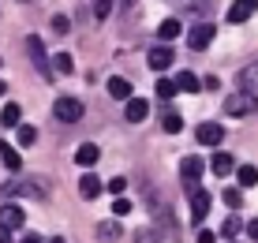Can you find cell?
Returning <instances> with one entry per match:
<instances>
[{
    "label": "cell",
    "instance_id": "obj_22",
    "mask_svg": "<svg viewBox=\"0 0 258 243\" xmlns=\"http://www.w3.org/2000/svg\"><path fill=\"white\" fill-rule=\"evenodd\" d=\"M52 68H56L60 75H71V71H75V60H71V52H56V56H52Z\"/></svg>",
    "mask_w": 258,
    "mask_h": 243
},
{
    "label": "cell",
    "instance_id": "obj_33",
    "mask_svg": "<svg viewBox=\"0 0 258 243\" xmlns=\"http://www.w3.org/2000/svg\"><path fill=\"white\" fill-rule=\"evenodd\" d=\"M127 210H131V202H127V199H116V202H112V213H116V217H123Z\"/></svg>",
    "mask_w": 258,
    "mask_h": 243
},
{
    "label": "cell",
    "instance_id": "obj_11",
    "mask_svg": "<svg viewBox=\"0 0 258 243\" xmlns=\"http://www.w3.org/2000/svg\"><path fill=\"white\" fill-rule=\"evenodd\" d=\"M146 64L154 68V71H165V68H172V49H168V45H157V49H150Z\"/></svg>",
    "mask_w": 258,
    "mask_h": 243
},
{
    "label": "cell",
    "instance_id": "obj_24",
    "mask_svg": "<svg viewBox=\"0 0 258 243\" xmlns=\"http://www.w3.org/2000/svg\"><path fill=\"white\" fill-rule=\"evenodd\" d=\"M161 128H165L168 135H180V128H183V116H180V112H165Z\"/></svg>",
    "mask_w": 258,
    "mask_h": 243
},
{
    "label": "cell",
    "instance_id": "obj_21",
    "mask_svg": "<svg viewBox=\"0 0 258 243\" xmlns=\"http://www.w3.org/2000/svg\"><path fill=\"white\" fill-rule=\"evenodd\" d=\"M236 176H239V187H254L258 184V168L254 165H239Z\"/></svg>",
    "mask_w": 258,
    "mask_h": 243
},
{
    "label": "cell",
    "instance_id": "obj_15",
    "mask_svg": "<svg viewBox=\"0 0 258 243\" xmlns=\"http://www.w3.org/2000/svg\"><path fill=\"white\" fill-rule=\"evenodd\" d=\"M0 161H4V165L12 168V172H19V168H23V157H19V150H15V146H8V142H0Z\"/></svg>",
    "mask_w": 258,
    "mask_h": 243
},
{
    "label": "cell",
    "instance_id": "obj_16",
    "mask_svg": "<svg viewBox=\"0 0 258 243\" xmlns=\"http://www.w3.org/2000/svg\"><path fill=\"white\" fill-rule=\"evenodd\" d=\"M79 195H83L86 202H90V199H97V195H101V184H97V176H90V172H86L83 179H79Z\"/></svg>",
    "mask_w": 258,
    "mask_h": 243
},
{
    "label": "cell",
    "instance_id": "obj_4",
    "mask_svg": "<svg viewBox=\"0 0 258 243\" xmlns=\"http://www.w3.org/2000/svg\"><path fill=\"white\" fill-rule=\"evenodd\" d=\"M23 221H26L23 206H15V202H4V206H0V228L15 232V228H23Z\"/></svg>",
    "mask_w": 258,
    "mask_h": 243
},
{
    "label": "cell",
    "instance_id": "obj_34",
    "mask_svg": "<svg viewBox=\"0 0 258 243\" xmlns=\"http://www.w3.org/2000/svg\"><path fill=\"white\" fill-rule=\"evenodd\" d=\"M195 243H213V232L210 228H199V239H195Z\"/></svg>",
    "mask_w": 258,
    "mask_h": 243
},
{
    "label": "cell",
    "instance_id": "obj_13",
    "mask_svg": "<svg viewBox=\"0 0 258 243\" xmlns=\"http://www.w3.org/2000/svg\"><path fill=\"white\" fill-rule=\"evenodd\" d=\"M210 168H213V176H228V172L236 168V157H232V154H213Z\"/></svg>",
    "mask_w": 258,
    "mask_h": 243
},
{
    "label": "cell",
    "instance_id": "obj_7",
    "mask_svg": "<svg viewBox=\"0 0 258 243\" xmlns=\"http://www.w3.org/2000/svg\"><path fill=\"white\" fill-rule=\"evenodd\" d=\"M210 41H213V23H199V26H191V34H187V45H191L195 52L210 49Z\"/></svg>",
    "mask_w": 258,
    "mask_h": 243
},
{
    "label": "cell",
    "instance_id": "obj_29",
    "mask_svg": "<svg viewBox=\"0 0 258 243\" xmlns=\"http://www.w3.org/2000/svg\"><path fill=\"white\" fill-rule=\"evenodd\" d=\"M112 8H116L112 0H97V4H94V15H97V19H109V12H112Z\"/></svg>",
    "mask_w": 258,
    "mask_h": 243
},
{
    "label": "cell",
    "instance_id": "obj_20",
    "mask_svg": "<svg viewBox=\"0 0 258 243\" xmlns=\"http://www.w3.org/2000/svg\"><path fill=\"white\" fill-rule=\"evenodd\" d=\"M239 83H243V90H258V60H251V64L243 68V75H239Z\"/></svg>",
    "mask_w": 258,
    "mask_h": 243
},
{
    "label": "cell",
    "instance_id": "obj_8",
    "mask_svg": "<svg viewBox=\"0 0 258 243\" xmlns=\"http://www.w3.org/2000/svg\"><path fill=\"white\" fill-rule=\"evenodd\" d=\"M258 12V0H232V8H228V23H247L251 15Z\"/></svg>",
    "mask_w": 258,
    "mask_h": 243
},
{
    "label": "cell",
    "instance_id": "obj_28",
    "mask_svg": "<svg viewBox=\"0 0 258 243\" xmlns=\"http://www.w3.org/2000/svg\"><path fill=\"white\" fill-rule=\"evenodd\" d=\"M157 97H176V83L172 79H157Z\"/></svg>",
    "mask_w": 258,
    "mask_h": 243
},
{
    "label": "cell",
    "instance_id": "obj_23",
    "mask_svg": "<svg viewBox=\"0 0 258 243\" xmlns=\"http://www.w3.org/2000/svg\"><path fill=\"white\" fill-rule=\"evenodd\" d=\"M97 236H101L105 243H109V239H120V224H116V221H101V224H97Z\"/></svg>",
    "mask_w": 258,
    "mask_h": 243
},
{
    "label": "cell",
    "instance_id": "obj_36",
    "mask_svg": "<svg viewBox=\"0 0 258 243\" xmlns=\"http://www.w3.org/2000/svg\"><path fill=\"white\" fill-rule=\"evenodd\" d=\"M19 243H41V236H34V232H30V236H23Z\"/></svg>",
    "mask_w": 258,
    "mask_h": 243
},
{
    "label": "cell",
    "instance_id": "obj_14",
    "mask_svg": "<svg viewBox=\"0 0 258 243\" xmlns=\"http://www.w3.org/2000/svg\"><path fill=\"white\" fill-rule=\"evenodd\" d=\"M19 120H23V109L15 101H8L4 109H0V124H4V128H19Z\"/></svg>",
    "mask_w": 258,
    "mask_h": 243
},
{
    "label": "cell",
    "instance_id": "obj_37",
    "mask_svg": "<svg viewBox=\"0 0 258 243\" xmlns=\"http://www.w3.org/2000/svg\"><path fill=\"white\" fill-rule=\"evenodd\" d=\"M0 243H12V232L8 228H0Z\"/></svg>",
    "mask_w": 258,
    "mask_h": 243
},
{
    "label": "cell",
    "instance_id": "obj_19",
    "mask_svg": "<svg viewBox=\"0 0 258 243\" xmlns=\"http://www.w3.org/2000/svg\"><path fill=\"white\" fill-rule=\"evenodd\" d=\"M172 83H176V90H187V94H199V90H202V83L191 75V71H180V75H176Z\"/></svg>",
    "mask_w": 258,
    "mask_h": 243
},
{
    "label": "cell",
    "instance_id": "obj_3",
    "mask_svg": "<svg viewBox=\"0 0 258 243\" xmlns=\"http://www.w3.org/2000/svg\"><path fill=\"white\" fill-rule=\"evenodd\" d=\"M26 52H30L34 68H38L45 79H52V60L45 56V45H41V38H26Z\"/></svg>",
    "mask_w": 258,
    "mask_h": 243
},
{
    "label": "cell",
    "instance_id": "obj_41",
    "mask_svg": "<svg viewBox=\"0 0 258 243\" xmlns=\"http://www.w3.org/2000/svg\"><path fill=\"white\" fill-rule=\"evenodd\" d=\"M228 243H236V239H228Z\"/></svg>",
    "mask_w": 258,
    "mask_h": 243
},
{
    "label": "cell",
    "instance_id": "obj_32",
    "mask_svg": "<svg viewBox=\"0 0 258 243\" xmlns=\"http://www.w3.org/2000/svg\"><path fill=\"white\" fill-rule=\"evenodd\" d=\"M68 15H52V30H56V34H68Z\"/></svg>",
    "mask_w": 258,
    "mask_h": 243
},
{
    "label": "cell",
    "instance_id": "obj_35",
    "mask_svg": "<svg viewBox=\"0 0 258 243\" xmlns=\"http://www.w3.org/2000/svg\"><path fill=\"white\" fill-rule=\"evenodd\" d=\"M247 236H251V239L258 243V221H251V224H247Z\"/></svg>",
    "mask_w": 258,
    "mask_h": 243
},
{
    "label": "cell",
    "instance_id": "obj_25",
    "mask_svg": "<svg viewBox=\"0 0 258 243\" xmlns=\"http://www.w3.org/2000/svg\"><path fill=\"white\" fill-rule=\"evenodd\" d=\"M15 135H19V146H34V142H38V131H34L30 124H19Z\"/></svg>",
    "mask_w": 258,
    "mask_h": 243
},
{
    "label": "cell",
    "instance_id": "obj_39",
    "mask_svg": "<svg viewBox=\"0 0 258 243\" xmlns=\"http://www.w3.org/2000/svg\"><path fill=\"white\" fill-rule=\"evenodd\" d=\"M4 90H8V86H4V79H0V97H4Z\"/></svg>",
    "mask_w": 258,
    "mask_h": 243
},
{
    "label": "cell",
    "instance_id": "obj_40",
    "mask_svg": "<svg viewBox=\"0 0 258 243\" xmlns=\"http://www.w3.org/2000/svg\"><path fill=\"white\" fill-rule=\"evenodd\" d=\"M52 243H68V239H52Z\"/></svg>",
    "mask_w": 258,
    "mask_h": 243
},
{
    "label": "cell",
    "instance_id": "obj_10",
    "mask_svg": "<svg viewBox=\"0 0 258 243\" xmlns=\"http://www.w3.org/2000/svg\"><path fill=\"white\" fill-rule=\"evenodd\" d=\"M123 116H127V124H142V120L150 116V101H146V97H127Z\"/></svg>",
    "mask_w": 258,
    "mask_h": 243
},
{
    "label": "cell",
    "instance_id": "obj_9",
    "mask_svg": "<svg viewBox=\"0 0 258 243\" xmlns=\"http://www.w3.org/2000/svg\"><path fill=\"white\" fill-rule=\"evenodd\" d=\"M187 191H191V213H195V221H202L210 213V191L202 184L199 187H187Z\"/></svg>",
    "mask_w": 258,
    "mask_h": 243
},
{
    "label": "cell",
    "instance_id": "obj_30",
    "mask_svg": "<svg viewBox=\"0 0 258 243\" xmlns=\"http://www.w3.org/2000/svg\"><path fill=\"white\" fill-rule=\"evenodd\" d=\"M135 243H157V232L154 228H139L135 232Z\"/></svg>",
    "mask_w": 258,
    "mask_h": 243
},
{
    "label": "cell",
    "instance_id": "obj_26",
    "mask_svg": "<svg viewBox=\"0 0 258 243\" xmlns=\"http://www.w3.org/2000/svg\"><path fill=\"white\" fill-rule=\"evenodd\" d=\"M239 228H243V221H239V217H228L225 224H221V236H228V239H236V236H239Z\"/></svg>",
    "mask_w": 258,
    "mask_h": 243
},
{
    "label": "cell",
    "instance_id": "obj_2",
    "mask_svg": "<svg viewBox=\"0 0 258 243\" xmlns=\"http://www.w3.org/2000/svg\"><path fill=\"white\" fill-rule=\"evenodd\" d=\"M225 112L228 116H251V112H258V97L251 90H236L232 97H225Z\"/></svg>",
    "mask_w": 258,
    "mask_h": 243
},
{
    "label": "cell",
    "instance_id": "obj_18",
    "mask_svg": "<svg viewBox=\"0 0 258 243\" xmlns=\"http://www.w3.org/2000/svg\"><path fill=\"white\" fill-rule=\"evenodd\" d=\"M157 38L161 41H172V38H180V19H176V15H168V19L157 26Z\"/></svg>",
    "mask_w": 258,
    "mask_h": 243
},
{
    "label": "cell",
    "instance_id": "obj_38",
    "mask_svg": "<svg viewBox=\"0 0 258 243\" xmlns=\"http://www.w3.org/2000/svg\"><path fill=\"white\" fill-rule=\"evenodd\" d=\"M120 4H123V8H131V4H135V0H120Z\"/></svg>",
    "mask_w": 258,
    "mask_h": 243
},
{
    "label": "cell",
    "instance_id": "obj_17",
    "mask_svg": "<svg viewBox=\"0 0 258 243\" xmlns=\"http://www.w3.org/2000/svg\"><path fill=\"white\" fill-rule=\"evenodd\" d=\"M109 94L116 97V101H127V97H131V83H127V79H120V75H112L109 79Z\"/></svg>",
    "mask_w": 258,
    "mask_h": 243
},
{
    "label": "cell",
    "instance_id": "obj_31",
    "mask_svg": "<svg viewBox=\"0 0 258 243\" xmlns=\"http://www.w3.org/2000/svg\"><path fill=\"white\" fill-rule=\"evenodd\" d=\"M109 191H112V195H116V199H120V195H123V191H127V179H123V176H112V184H109Z\"/></svg>",
    "mask_w": 258,
    "mask_h": 243
},
{
    "label": "cell",
    "instance_id": "obj_6",
    "mask_svg": "<svg viewBox=\"0 0 258 243\" xmlns=\"http://www.w3.org/2000/svg\"><path fill=\"white\" fill-rule=\"evenodd\" d=\"M202 172H206L202 157H183V165H180V176H183V184H187V187H199V184H202Z\"/></svg>",
    "mask_w": 258,
    "mask_h": 243
},
{
    "label": "cell",
    "instance_id": "obj_12",
    "mask_svg": "<svg viewBox=\"0 0 258 243\" xmlns=\"http://www.w3.org/2000/svg\"><path fill=\"white\" fill-rule=\"evenodd\" d=\"M97 157H101V150H97L94 142H83V146L75 150V165H79V168H94Z\"/></svg>",
    "mask_w": 258,
    "mask_h": 243
},
{
    "label": "cell",
    "instance_id": "obj_1",
    "mask_svg": "<svg viewBox=\"0 0 258 243\" xmlns=\"http://www.w3.org/2000/svg\"><path fill=\"white\" fill-rule=\"evenodd\" d=\"M52 116H56L60 124H79L83 120V97H56L52 101Z\"/></svg>",
    "mask_w": 258,
    "mask_h": 243
},
{
    "label": "cell",
    "instance_id": "obj_27",
    "mask_svg": "<svg viewBox=\"0 0 258 243\" xmlns=\"http://www.w3.org/2000/svg\"><path fill=\"white\" fill-rule=\"evenodd\" d=\"M225 202H228V210H239V206H243V195H239L236 187H225Z\"/></svg>",
    "mask_w": 258,
    "mask_h": 243
},
{
    "label": "cell",
    "instance_id": "obj_5",
    "mask_svg": "<svg viewBox=\"0 0 258 243\" xmlns=\"http://www.w3.org/2000/svg\"><path fill=\"white\" fill-rule=\"evenodd\" d=\"M195 139H199V146H221L225 142V128L221 124H199V131H195Z\"/></svg>",
    "mask_w": 258,
    "mask_h": 243
}]
</instances>
